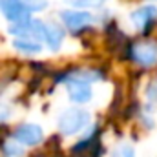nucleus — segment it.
<instances>
[{"instance_id":"obj_1","label":"nucleus","mask_w":157,"mask_h":157,"mask_svg":"<svg viewBox=\"0 0 157 157\" xmlns=\"http://www.w3.org/2000/svg\"><path fill=\"white\" fill-rule=\"evenodd\" d=\"M90 121V113L80 108H70L59 117V130L64 135H73L80 132Z\"/></svg>"},{"instance_id":"obj_2","label":"nucleus","mask_w":157,"mask_h":157,"mask_svg":"<svg viewBox=\"0 0 157 157\" xmlns=\"http://www.w3.org/2000/svg\"><path fill=\"white\" fill-rule=\"evenodd\" d=\"M9 31L22 40L28 42H35V40H46V24H42L40 20H28L26 24H18V26H11Z\"/></svg>"},{"instance_id":"obj_3","label":"nucleus","mask_w":157,"mask_h":157,"mask_svg":"<svg viewBox=\"0 0 157 157\" xmlns=\"http://www.w3.org/2000/svg\"><path fill=\"white\" fill-rule=\"evenodd\" d=\"M0 11L15 26L26 24L29 20V11H28V7L24 6L22 0H0Z\"/></svg>"},{"instance_id":"obj_4","label":"nucleus","mask_w":157,"mask_h":157,"mask_svg":"<svg viewBox=\"0 0 157 157\" xmlns=\"http://www.w3.org/2000/svg\"><path fill=\"white\" fill-rule=\"evenodd\" d=\"M132 59L143 66H154L157 64V42L143 40L133 44L132 48Z\"/></svg>"},{"instance_id":"obj_5","label":"nucleus","mask_w":157,"mask_h":157,"mask_svg":"<svg viewBox=\"0 0 157 157\" xmlns=\"http://www.w3.org/2000/svg\"><path fill=\"white\" fill-rule=\"evenodd\" d=\"M44 133H42V128L37 124H22L17 128L15 132V139L26 146H35L42 141Z\"/></svg>"},{"instance_id":"obj_6","label":"nucleus","mask_w":157,"mask_h":157,"mask_svg":"<svg viewBox=\"0 0 157 157\" xmlns=\"http://www.w3.org/2000/svg\"><path fill=\"white\" fill-rule=\"evenodd\" d=\"M60 18L66 24V28L71 31H78L91 22V15L86 11H62Z\"/></svg>"},{"instance_id":"obj_7","label":"nucleus","mask_w":157,"mask_h":157,"mask_svg":"<svg viewBox=\"0 0 157 157\" xmlns=\"http://www.w3.org/2000/svg\"><path fill=\"white\" fill-rule=\"evenodd\" d=\"M68 91H70V99L73 102L78 104H84L91 99V88L90 84L86 82H75V80H70V86H68Z\"/></svg>"},{"instance_id":"obj_8","label":"nucleus","mask_w":157,"mask_h":157,"mask_svg":"<svg viewBox=\"0 0 157 157\" xmlns=\"http://www.w3.org/2000/svg\"><path fill=\"white\" fill-rule=\"evenodd\" d=\"M155 15H157L155 7L144 6V7H141V9H137V11L132 13V20H133V24H135L139 29H144V28L155 18Z\"/></svg>"},{"instance_id":"obj_9","label":"nucleus","mask_w":157,"mask_h":157,"mask_svg":"<svg viewBox=\"0 0 157 157\" xmlns=\"http://www.w3.org/2000/svg\"><path fill=\"white\" fill-rule=\"evenodd\" d=\"M62 40H64V31L57 24H53V22L46 24V42L51 49H59Z\"/></svg>"},{"instance_id":"obj_10","label":"nucleus","mask_w":157,"mask_h":157,"mask_svg":"<svg viewBox=\"0 0 157 157\" xmlns=\"http://www.w3.org/2000/svg\"><path fill=\"white\" fill-rule=\"evenodd\" d=\"M15 48L26 53H37L40 51V46L37 42H28V40H15Z\"/></svg>"},{"instance_id":"obj_11","label":"nucleus","mask_w":157,"mask_h":157,"mask_svg":"<svg viewBox=\"0 0 157 157\" xmlns=\"http://www.w3.org/2000/svg\"><path fill=\"white\" fill-rule=\"evenodd\" d=\"M71 6H78V7H99L104 4V0H68Z\"/></svg>"},{"instance_id":"obj_12","label":"nucleus","mask_w":157,"mask_h":157,"mask_svg":"<svg viewBox=\"0 0 157 157\" xmlns=\"http://www.w3.org/2000/svg\"><path fill=\"white\" fill-rule=\"evenodd\" d=\"M28 11H40L46 7V0H22Z\"/></svg>"},{"instance_id":"obj_13","label":"nucleus","mask_w":157,"mask_h":157,"mask_svg":"<svg viewBox=\"0 0 157 157\" xmlns=\"http://www.w3.org/2000/svg\"><path fill=\"white\" fill-rule=\"evenodd\" d=\"M113 157H133V148L130 144H122L117 152H115Z\"/></svg>"},{"instance_id":"obj_14","label":"nucleus","mask_w":157,"mask_h":157,"mask_svg":"<svg viewBox=\"0 0 157 157\" xmlns=\"http://www.w3.org/2000/svg\"><path fill=\"white\" fill-rule=\"evenodd\" d=\"M4 152H6L7 157H18L22 154V150H20L18 146H15V144H6V146H4Z\"/></svg>"}]
</instances>
